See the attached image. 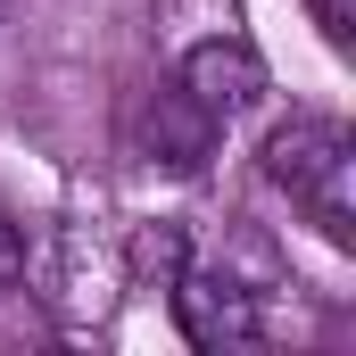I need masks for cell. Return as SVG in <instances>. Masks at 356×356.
I'll return each mask as SVG.
<instances>
[{
  "label": "cell",
  "mask_w": 356,
  "mask_h": 356,
  "mask_svg": "<svg viewBox=\"0 0 356 356\" xmlns=\"http://www.w3.org/2000/svg\"><path fill=\"white\" fill-rule=\"evenodd\" d=\"M266 182L332 241L356 249V133L340 116H290L266 133Z\"/></svg>",
  "instance_id": "cell-1"
},
{
  "label": "cell",
  "mask_w": 356,
  "mask_h": 356,
  "mask_svg": "<svg viewBox=\"0 0 356 356\" xmlns=\"http://www.w3.org/2000/svg\"><path fill=\"white\" fill-rule=\"evenodd\" d=\"M25 273H33V290H42V307L67 323V332H99L108 315H116V298H124V249L108 241V232H91V224H50V241L33 249L25 241Z\"/></svg>",
  "instance_id": "cell-2"
},
{
  "label": "cell",
  "mask_w": 356,
  "mask_h": 356,
  "mask_svg": "<svg viewBox=\"0 0 356 356\" xmlns=\"http://www.w3.org/2000/svg\"><path fill=\"white\" fill-rule=\"evenodd\" d=\"M166 298H175V323H182V340H191V348H257V340H273L266 290H257L241 266L182 257L175 282H166Z\"/></svg>",
  "instance_id": "cell-3"
},
{
  "label": "cell",
  "mask_w": 356,
  "mask_h": 356,
  "mask_svg": "<svg viewBox=\"0 0 356 356\" xmlns=\"http://www.w3.org/2000/svg\"><path fill=\"white\" fill-rule=\"evenodd\" d=\"M175 83H182V99H191L216 133H232V124L266 99V58H257L241 33H216V42H191V50H182Z\"/></svg>",
  "instance_id": "cell-4"
},
{
  "label": "cell",
  "mask_w": 356,
  "mask_h": 356,
  "mask_svg": "<svg viewBox=\"0 0 356 356\" xmlns=\"http://www.w3.org/2000/svg\"><path fill=\"white\" fill-rule=\"evenodd\" d=\"M141 133H149V149H158V166H207V149L224 141L191 99H182V83H166V91H149V108H141Z\"/></svg>",
  "instance_id": "cell-5"
},
{
  "label": "cell",
  "mask_w": 356,
  "mask_h": 356,
  "mask_svg": "<svg viewBox=\"0 0 356 356\" xmlns=\"http://www.w3.org/2000/svg\"><path fill=\"white\" fill-rule=\"evenodd\" d=\"M25 282V224L0 207V290H17Z\"/></svg>",
  "instance_id": "cell-6"
},
{
  "label": "cell",
  "mask_w": 356,
  "mask_h": 356,
  "mask_svg": "<svg viewBox=\"0 0 356 356\" xmlns=\"http://www.w3.org/2000/svg\"><path fill=\"white\" fill-rule=\"evenodd\" d=\"M315 8V25H323V42L332 50H348V25H356V0H307Z\"/></svg>",
  "instance_id": "cell-7"
}]
</instances>
